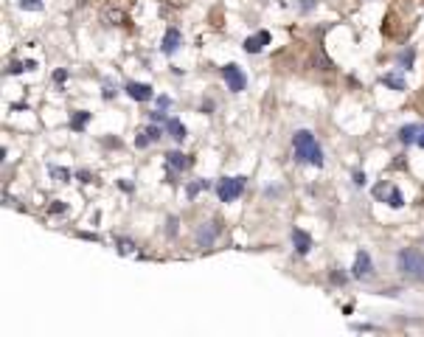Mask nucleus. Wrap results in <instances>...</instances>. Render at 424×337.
<instances>
[{
	"label": "nucleus",
	"mask_w": 424,
	"mask_h": 337,
	"mask_svg": "<svg viewBox=\"0 0 424 337\" xmlns=\"http://www.w3.org/2000/svg\"><path fill=\"white\" fill-rule=\"evenodd\" d=\"M48 172H51V177L59 180V183H68L70 180V168H65V166H48Z\"/></svg>",
	"instance_id": "nucleus-19"
},
{
	"label": "nucleus",
	"mask_w": 424,
	"mask_h": 337,
	"mask_svg": "<svg viewBox=\"0 0 424 337\" xmlns=\"http://www.w3.org/2000/svg\"><path fill=\"white\" fill-rule=\"evenodd\" d=\"M292 152L301 163H309V166H323V149H320L318 138H315L312 129H298L292 135Z\"/></svg>",
	"instance_id": "nucleus-1"
},
{
	"label": "nucleus",
	"mask_w": 424,
	"mask_h": 337,
	"mask_svg": "<svg viewBox=\"0 0 424 337\" xmlns=\"http://www.w3.org/2000/svg\"><path fill=\"white\" fill-rule=\"evenodd\" d=\"M416 146L424 149V124H419V135H416Z\"/></svg>",
	"instance_id": "nucleus-34"
},
{
	"label": "nucleus",
	"mask_w": 424,
	"mask_h": 337,
	"mask_svg": "<svg viewBox=\"0 0 424 337\" xmlns=\"http://www.w3.org/2000/svg\"><path fill=\"white\" fill-rule=\"evenodd\" d=\"M65 211H68L65 202H53V205H51V214H65Z\"/></svg>",
	"instance_id": "nucleus-33"
},
{
	"label": "nucleus",
	"mask_w": 424,
	"mask_h": 337,
	"mask_svg": "<svg viewBox=\"0 0 424 337\" xmlns=\"http://www.w3.org/2000/svg\"><path fill=\"white\" fill-rule=\"evenodd\" d=\"M219 233H222V225L211 219V222H202V225L197 228L194 239H197V245H200V248H214V242H217Z\"/></svg>",
	"instance_id": "nucleus-7"
},
{
	"label": "nucleus",
	"mask_w": 424,
	"mask_h": 337,
	"mask_svg": "<svg viewBox=\"0 0 424 337\" xmlns=\"http://www.w3.org/2000/svg\"><path fill=\"white\" fill-rule=\"evenodd\" d=\"M149 143H152V135H149L146 129H141V132H138V138H135V146H138V149H146Z\"/></svg>",
	"instance_id": "nucleus-23"
},
{
	"label": "nucleus",
	"mask_w": 424,
	"mask_h": 337,
	"mask_svg": "<svg viewBox=\"0 0 424 337\" xmlns=\"http://www.w3.org/2000/svg\"><path fill=\"white\" fill-rule=\"evenodd\" d=\"M87 121H90V113H87V110L70 113V129H73V132H82L87 126Z\"/></svg>",
	"instance_id": "nucleus-16"
},
{
	"label": "nucleus",
	"mask_w": 424,
	"mask_h": 337,
	"mask_svg": "<svg viewBox=\"0 0 424 337\" xmlns=\"http://www.w3.org/2000/svg\"><path fill=\"white\" fill-rule=\"evenodd\" d=\"M244 185H247V177H242V174H239V177H222L217 183V197L222 202H234L242 197Z\"/></svg>",
	"instance_id": "nucleus-3"
},
{
	"label": "nucleus",
	"mask_w": 424,
	"mask_h": 337,
	"mask_svg": "<svg viewBox=\"0 0 424 337\" xmlns=\"http://www.w3.org/2000/svg\"><path fill=\"white\" fill-rule=\"evenodd\" d=\"M382 84L391 90H396V93H402V90H408V82H404L402 73H385L382 76Z\"/></svg>",
	"instance_id": "nucleus-14"
},
{
	"label": "nucleus",
	"mask_w": 424,
	"mask_h": 337,
	"mask_svg": "<svg viewBox=\"0 0 424 337\" xmlns=\"http://www.w3.org/2000/svg\"><path fill=\"white\" fill-rule=\"evenodd\" d=\"M371 275H374V261H371V256H368V250H357L354 264H351V278L368 281Z\"/></svg>",
	"instance_id": "nucleus-6"
},
{
	"label": "nucleus",
	"mask_w": 424,
	"mask_h": 337,
	"mask_svg": "<svg viewBox=\"0 0 424 337\" xmlns=\"http://www.w3.org/2000/svg\"><path fill=\"white\" fill-rule=\"evenodd\" d=\"M26 70V62H9V68H6V76H11V73H23Z\"/></svg>",
	"instance_id": "nucleus-26"
},
{
	"label": "nucleus",
	"mask_w": 424,
	"mask_h": 337,
	"mask_svg": "<svg viewBox=\"0 0 424 337\" xmlns=\"http://www.w3.org/2000/svg\"><path fill=\"white\" fill-rule=\"evenodd\" d=\"M17 6H20V9L23 11H40V9H43V0H20V3H17Z\"/></svg>",
	"instance_id": "nucleus-22"
},
{
	"label": "nucleus",
	"mask_w": 424,
	"mask_h": 337,
	"mask_svg": "<svg viewBox=\"0 0 424 337\" xmlns=\"http://www.w3.org/2000/svg\"><path fill=\"white\" fill-rule=\"evenodd\" d=\"M118 189H121V191H127V194H129V191H135V185L129 183V180H118Z\"/></svg>",
	"instance_id": "nucleus-32"
},
{
	"label": "nucleus",
	"mask_w": 424,
	"mask_h": 337,
	"mask_svg": "<svg viewBox=\"0 0 424 337\" xmlns=\"http://www.w3.org/2000/svg\"><path fill=\"white\" fill-rule=\"evenodd\" d=\"M155 104H158V110H169L171 99H169V96H158V99H155Z\"/></svg>",
	"instance_id": "nucleus-28"
},
{
	"label": "nucleus",
	"mask_w": 424,
	"mask_h": 337,
	"mask_svg": "<svg viewBox=\"0 0 424 337\" xmlns=\"http://www.w3.org/2000/svg\"><path fill=\"white\" fill-rule=\"evenodd\" d=\"M53 82H56V84H65V82H68V70H62V68L53 70Z\"/></svg>",
	"instance_id": "nucleus-29"
},
{
	"label": "nucleus",
	"mask_w": 424,
	"mask_h": 337,
	"mask_svg": "<svg viewBox=\"0 0 424 337\" xmlns=\"http://www.w3.org/2000/svg\"><path fill=\"white\" fill-rule=\"evenodd\" d=\"M124 93H127L132 101H149V99H155L152 84H143V82H127V84H124Z\"/></svg>",
	"instance_id": "nucleus-9"
},
{
	"label": "nucleus",
	"mask_w": 424,
	"mask_h": 337,
	"mask_svg": "<svg viewBox=\"0 0 424 337\" xmlns=\"http://www.w3.org/2000/svg\"><path fill=\"white\" fill-rule=\"evenodd\" d=\"M413 59H416V51H413L410 45L404 48V51L396 53V65H399L402 70H413Z\"/></svg>",
	"instance_id": "nucleus-15"
},
{
	"label": "nucleus",
	"mask_w": 424,
	"mask_h": 337,
	"mask_svg": "<svg viewBox=\"0 0 424 337\" xmlns=\"http://www.w3.org/2000/svg\"><path fill=\"white\" fill-rule=\"evenodd\" d=\"M115 96H118L115 82H112V79H107L104 84H101V99H107V101H110V99H115Z\"/></svg>",
	"instance_id": "nucleus-20"
},
{
	"label": "nucleus",
	"mask_w": 424,
	"mask_h": 337,
	"mask_svg": "<svg viewBox=\"0 0 424 337\" xmlns=\"http://www.w3.org/2000/svg\"><path fill=\"white\" fill-rule=\"evenodd\" d=\"M205 189H211V180L208 177H200V180H191V183L186 185V194H188V200H194L200 191H205Z\"/></svg>",
	"instance_id": "nucleus-17"
},
{
	"label": "nucleus",
	"mask_w": 424,
	"mask_h": 337,
	"mask_svg": "<svg viewBox=\"0 0 424 337\" xmlns=\"http://www.w3.org/2000/svg\"><path fill=\"white\" fill-rule=\"evenodd\" d=\"M345 278H349V275L340 273V270H334V273H332V281H334V284H345Z\"/></svg>",
	"instance_id": "nucleus-31"
},
{
	"label": "nucleus",
	"mask_w": 424,
	"mask_h": 337,
	"mask_svg": "<svg viewBox=\"0 0 424 337\" xmlns=\"http://www.w3.org/2000/svg\"><path fill=\"white\" fill-rule=\"evenodd\" d=\"M132 250H135L132 239H118V253H121V256H124V253H132Z\"/></svg>",
	"instance_id": "nucleus-25"
},
{
	"label": "nucleus",
	"mask_w": 424,
	"mask_h": 337,
	"mask_svg": "<svg viewBox=\"0 0 424 337\" xmlns=\"http://www.w3.org/2000/svg\"><path fill=\"white\" fill-rule=\"evenodd\" d=\"M292 245H295V253L306 256V253L312 250V236H309L306 231H301V228H295V231H292Z\"/></svg>",
	"instance_id": "nucleus-11"
},
{
	"label": "nucleus",
	"mask_w": 424,
	"mask_h": 337,
	"mask_svg": "<svg viewBox=\"0 0 424 337\" xmlns=\"http://www.w3.org/2000/svg\"><path fill=\"white\" fill-rule=\"evenodd\" d=\"M180 45H183V34H180V28H166L163 42H160V51H163L166 57H171V53L180 51Z\"/></svg>",
	"instance_id": "nucleus-10"
},
{
	"label": "nucleus",
	"mask_w": 424,
	"mask_h": 337,
	"mask_svg": "<svg viewBox=\"0 0 424 337\" xmlns=\"http://www.w3.org/2000/svg\"><path fill=\"white\" fill-rule=\"evenodd\" d=\"M298 9H301V14H309L318 9V0H298Z\"/></svg>",
	"instance_id": "nucleus-24"
},
{
	"label": "nucleus",
	"mask_w": 424,
	"mask_h": 337,
	"mask_svg": "<svg viewBox=\"0 0 424 337\" xmlns=\"http://www.w3.org/2000/svg\"><path fill=\"white\" fill-rule=\"evenodd\" d=\"M416 135H419V124H404L399 129V141L402 143H416Z\"/></svg>",
	"instance_id": "nucleus-18"
},
{
	"label": "nucleus",
	"mask_w": 424,
	"mask_h": 337,
	"mask_svg": "<svg viewBox=\"0 0 424 337\" xmlns=\"http://www.w3.org/2000/svg\"><path fill=\"white\" fill-rule=\"evenodd\" d=\"M365 183H368V180H365V172H362V168H357V172H354V185H360V189H362Z\"/></svg>",
	"instance_id": "nucleus-30"
},
{
	"label": "nucleus",
	"mask_w": 424,
	"mask_h": 337,
	"mask_svg": "<svg viewBox=\"0 0 424 337\" xmlns=\"http://www.w3.org/2000/svg\"><path fill=\"white\" fill-rule=\"evenodd\" d=\"M374 197H377L379 202H385L388 208H402L404 205V194L393 183H388V180H382V183L374 185Z\"/></svg>",
	"instance_id": "nucleus-4"
},
{
	"label": "nucleus",
	"mask_w": 424,
	"mask_h": 337,
	"mask_svg": "<svg viewBox=\"0 0 424 337\" xmlns=\"http://www.w3.org/2000/svg\"><path fill=\"white\" fill-rule=\"evenodd\" d=\"M270 42H273V34L270 31H256V34H250V37L242 42V48L247 53H261L267 45H270Z\"/></svg>",
	"instance_id": "nucleus-8"
},
{
	"label": "nucleus",
	"mask_w": 424,
	"mask_h": 337,
	"mask_svg": "<svg viewBox=\"0 0 424 337\" xmlns=\"http://www.w3.org/2000/svg\"><path fill=\"white\" fill-rule=\"evenodd\" d=\"M222 79H225V84H228L230 93H242V90L247 87V73H244L236 62H228L222 68Z\"/></svg>",
	"instance_id": "nucleus-5"
},
{
	"label": "nucleus",
	"mask_w": 424,
	"mask_h": 337,
	"mask_svg": "<svg viewBox=\"0 0 424 337\" xmlns=\"http://www.w3.org/2000/svg\"><path fill=\"white\" fill-rule=\"evenodd\" d=\"M396 267L399 273L410 275L416 281H424V253L419 248H402L396 253Z\"/></svg>",
	"instance_id": "nucleus-2"
},
{
	"label": "nucleus",
	"mask_w": 424,
	"mask_h": 337,
	"mask_svg": "<svg viewBox=\"0 0 424 337\" xmlns=\"http://www.w3.org/2000/svg\"><path fill=\"white\" fill-rule=\"evenodd\" d=\"M180 231V219L177 216H166V236H177Z\"/></svg>",
	"instance_id": "nucleus-21"
},
{
	"label": "nucleus",
	"mask_w": 424,
	"mask_h": 337,
	"mask_svg": "<svg viewBox=\"0 0 424 337\" xmlns=\"http://www.w3.org/2000/svg\"><path fill=\"white\" fill-rule=\"evenodd\" d=\"M146 132H149V135H152V143H155V141H160V138H163V129H160V126L155 124V121H152V124L146 126Z\"/></svg>",
	"instance_id": "nucleus-27"
},
{
	"label": "nucleus",
	"mask_w": 424,
	"mask_h": 337,
	"mask_svg": "<svg viewBox=\"0 0 424 337\" xmlns=\"http://www.w3.org/2000/svg\"><path fill=\"white\" fill-rule=\"evenodd\" d=\"M166 132H169L171 138H175L177 143H183L188 138V132H186V124L180 121V118H169V121H166Z\"/></svg>",
	"instance_id": "nucleus-13"
},
{
	"label": "nucleus",
	"mask_w": 424,
	"mask_h": 337,
	"mask_svg": "<svg viewBox=\"0 0 424 337\" xmlns=\"http://www.w3.org/2000/svg\"><path fill=\"white\" fill-rule=\"evenodd\" d=\"M76 177H79L82 183H90V177H93V174H90V172H82V168H79V172H76Z\"/></svg>",
	"instance_id": "nucleus-35"
},
{
	"label": "nucleus",
	"mask_w": 424,
	"mask_h": 337,
	"mask_svg": "<svg viewBox=\"0 0 424 337\" xmlns=\"http://www.w3.org/2000/svg\"><path fill=\"white\" fill-rule=\"evenodd\" d=\"M166 166L175 168V172H186L191 166V158H186V155L177 152V149H171V152H166Z\"/></svg>",
	"instance_id": "nucleus-12"
}]
</instances>
